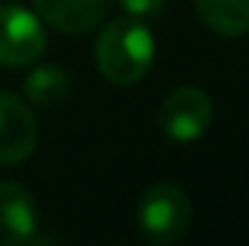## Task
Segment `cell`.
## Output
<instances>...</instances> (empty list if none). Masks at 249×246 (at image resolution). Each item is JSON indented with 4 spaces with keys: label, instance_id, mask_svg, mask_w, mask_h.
Wrapping results in <instances>:
<instances>
[{
    "label": "cell",
    "instance_id": "obj_8",
    "mask_svg": "<svg viewBox=\"0 0 249 246\" xmlns=\"http://www.w3.org/2000/svg\"><path fill=\"white\" fill-rule=\"evenodd\" d=\"M194 6L203 23L223 38H241L249 32V0H194Z\"/></svg>",
    "mask_w": 249,
    "mask_h": 246
},
{
    "label": "cell",
    "instance_id": "obj_7",
    "mask_svg": "<svg viewBox=\"0 0 249 246\" xmlns=\"http://www.w3.org/2000/svg\"><path fill=\"white\" fill-rule=\"evenodd\" d=\"M32 3L35 15H41V20H47L64 35H84L96 29L110 9V0H32Z\"/></svg>",
    "mask_w": 249,
    "mask_h": 246
},
{
    "label": "cell",
    "instance_id": "obj_10",
    "mask_svg": "<svg viewBox=\"0 0 249 246\" xmlns=\"http://www.w3.org/2000/svg\"><path fill=\"white\" fill-rule=\"evenodd\" d=\"M116 3L122 6L124 15L139 18V20H154L165 9V0H116Z\"/></svg>",
    "mask_w": 249,
    "mask_h": 246
},
{
    "label": "cell",
    "instance_id": "obj_9",
    "mask_svg": "<svg viewBox=\"0 0 249 246\" xmlns=\"http://www.w3.org/2000/svg\"><path fill=\"white\" fill-rule=\"evenodd\" d=\"M23 96L35 107L53 110V107H58L64 99L70 96V75L64 72L61 67H50V64L35 67L26 75V81H23Z\"/></svg>",
    "mask_w": 249,
    "mask_h": 246
},
{
    "label": "cell",
    "instance_id": "obj_6",
    "mask_svg": "<svg viewBox=\"0 0 249 246\" xmlns=\"http://www.w3.org/2000/svg\"><path fill=\"white\" fill-rule=\"evenodd\" d=\"M38 229V209L32 194L18 183L0 180V246L29 244Z\"/></svg>",
    "mask_w": 249,
    "mask_h": 246
},
{
    "label": "cell",
    "instance_id": "obj_2",
    "mask_svg": "<svg viewBox=\"0 0 249 246\" xmlns=\"http://www.w3.org/2000/svg\"><path fill=\"white\" fill-rule=\"evenodd\" d=\"M136 226L145 241L157 246L177 244L191 226V200L177 183L151 185L136 209Z\"/></svg>",
    "mask_w": 249,
    "mask_h": 246
},
{
    "label": "cell",
    "instance_id": "obj_5",
    "mask_svg": "<svg viewBox=\"0 0 249 246\" xmlns=\"http://www.w3.org/2000/svg\"><path fill=\"white\" fill-rule=\"evenodd\" d=\"M38 145V122L29 105L12 93H0V168L20 165Z\"/></svg>",
    "mask_w": 249,
    "mask_h": 246
},
{
    "label": "cell",
    "instance_id": "obj_1",
    "mask_svg": "<svg viewBox=\"0 0 249 246\" xmlns=\"http://www.w3.org/2000/svg\"><path fill=\"white\" fill-rule=\"evenodd\" d=\"M96 67L99 72L116 84L130 87L142 81L154 64V35L139 18H113L96 38Z\"/></svg>",
    "mask_w": 249,
    "mask_h": 246
},
{
    "label": "cell",
    "instance_id": "obj_4",
    "mask_svg": "<svg viewBox=\"0 0 249 246\" xmlns=\"http://www.w3.org/2000/svg\"><path fill=\"white\" fill-rule=\"evenodd\" d=\"M47 50V29L23 6H0V67H29Z\"/></svg>",
    "mask_w": 249,
    "mask_h": 246
},
{
    "label": "cell",
    "instance_id": "obj_3",
    "mask_svg": "<svg viewBox=\"0 0 249 246\" xmlns=\"http://www.w3.org/2000/svg\"><path fill=\"white\" fill-rule=\"evenodd\" d=\"M214 119V105L206 90L183 84L171 90L160 105V130L174 142H194L200 139Z\"/></svg>",
    "mask_w": 249,
    "mask_h": 246
}]
</instances>
